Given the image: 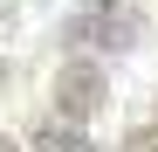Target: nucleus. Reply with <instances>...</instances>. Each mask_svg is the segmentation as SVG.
Returning <instances> with one entry per match:
<instances>
[{
    "label": "nucleus",
    "instance_id": "2",
    "mask_svg": "<svg viewBox=\"0 0 158 152\" xmlns=\"http://www.w3.org/2000/svg\"><path fill=\"white\" fill-rule=\"evenodd\" d=\"M55 104H62L69 124H76V118H96V111H103V76H96L89 62H69V69L55 76Z\"/></svg>",
    "mask_w": 158,
    "mask_h": 152
},
{
    "label": "nucleus",
    "instance_id": "3",
    "mask_svg": "<svg viewBox=\"0 0 158 152\" xmlns=\"http://www.w3.org/2000/svg\"><path fill=\"white\" fill-rule=\"evenodd\" d=\"M35 152H89V145L76 138L69 124H41V132H35Z\"/></svg>",
    "mask_w": 158,
    "mask_h": 152
},
{
    "label": "nucleus",
    "instance_id": "1",
    "mask_svg": "<svg viewBox=\"0 0 158 152\" xmlns=\"http://www.w3.org/2000/svg\"><path fill=\"white\" fill-rule=\"evenodd\" d=\"M69 35L76 42H96V48H131L138 42V7H124V0H89Z\"/></svg>",
    "mask_w": 158,
    "mask_h": 152
},
{
    "label": "nucleus",
    "instance_id": "4",
    "mask_svg": "<svg viewBox=\"0 0 158 152\" xmlns=\"http://www.w3.org/2000/svg\"><path fill=\"white\" fill-rule=\"evenodd\" d=\"M0 152H14V145H7V138H0Z\"/></svg>",
    "mask_w": 158,
    "mask_h": 152
}]
</instances>
